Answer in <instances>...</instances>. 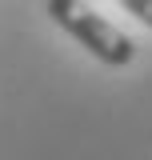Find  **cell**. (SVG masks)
Instances as JSON below:
<instances>
[{
  "mask_svg": "<svg viewBox=\"0 0 152 160\" xmlns=\"http://www.w3.org/2000/svg\"><path fill=\"white\" fill-rule=\"evenodd\" d=\"M48 20L56 28H64L80 48H88L108 68H124L136 60V40L84 0H48Z\"/></svg>",
  "mask_w": 152,
  "mask_h": 160,
  "instance_id": "obj_1",
  "label": "cell"
},
{
  "mask_svg": "<svg viewBox=\"0 0 152 160\" xmlns=\"http://www.w3.org/2000/svg\"><path fill=\"white\" fill-rule=\"evenodd\" d=\"M120 4H124L140 24H148V28H152V0H120Z\"/></svg>",
  "mask_w": 152,
  "mask_h": 160,
  "instance_id": "obj_2",
  "label": "cell"
}]
</instances>
